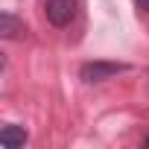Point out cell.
Listing matches in <instances>:
<instances>
[{
  "label": "cell",
  "instance_id": "obj_3",
  "mask_svg": "<svg viewBox=\"0 0 149 149\" xmlns=\"http://www.w3.org/2000/svg\"><path fill=\"white\" fill-rule=\"evenodd\" d=\"M24 143H26L24 126H3V132H0V146L3 149H21Z\"/></svg>",
  "mask_w": 149,
  "mask_h": 149
},
{
  "label": "cell",
  "instance_id": "obj_5",
  "mask_svg": "<svg viewBox=\"0 0 149 149\" xmlns=\"http://www.w3.org/2000/svg\"><path fill=\"white\" fill-rule=\"evenodd\" d=\"M137 3V9H143V12H149V0H134Z\"/></svg>",
  "mask_w": 149,
  "mask_h": 149
},
{
  "label": "cell",
  "instance_id": "obj_6",
  "mask_svg": "<svg viewBox=\"0 0 149 149\" xmlns=\"http://www.w3.org/2000/svg\"><path fill=\"white\" fill-rule=\"evenodd\" d=\"M146 146H149V137H146Z\"/></svg>",
  "mask_w": 149,
  "mask_h": 149
},
{
  "label": "cell",
  "instance_id": "obj_2",
  "mask_svg": "<svg viewBox=\"0 0 149 149\" xmlns=\"http://www.w3.org/2000/svg\"><path fill=\"white\" fill-rule=\"evenodd\" d=\"M123 70H129V64H117V61H88V64H82L79 76H82L85 82H105V79L117 76V73H123Z\"/></svg>",
  "mask_w": 149,
  "mask_h": 149
},
{
  "label": "cell",
  "instance_id": "obj_4",
  "mask_svg": "<svg viewBox=\"0 0 149 149\" xmlns=\"http://www.w3.org/2000/svg\"><path fill=\"white\" fill-rule=\"evenodd\" d=\"M0 32H3V38H15L18 32H24V24L12 12H3L0 15Z\"/></svg>",
  "mask_w": 149,
  "mask_h": 149
},
{
  "label": "cell",
  "instance_id": "obj_1",
  "mask_svg": "<svg viewBox=\"0 0 149 149\" xmlns=\"http://www.w3.org/2000/svg\"><path fill=\"white\" fill-rule=\"evenodd\" d=\"M44 15L53 26H70L79 15V0H47Z\"/></svg>",
  "mask_w": 149,
  "mask_h": 149
}]
</instances>
